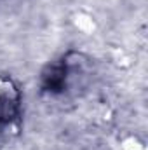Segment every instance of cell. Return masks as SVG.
Segmentation results:
<instances>
[{
	"label": "cell",
	"mask_w": 148,
	"mask_h": 150,
	"mask_svg": "<svg viewBox=\"0 0 148 150\" xmlns=\"http://www.w3.org/2000/svg\"><path fill=\"white\" fill-rule=\"evenodd\" d=\"M70 74H72V65L66 59L49 65L42 72V77H40L42 89L45 93H49V94H61V93H65L66 87H68Z\"/></svg>",
	"instance_id": "1"
}]
</instances>
